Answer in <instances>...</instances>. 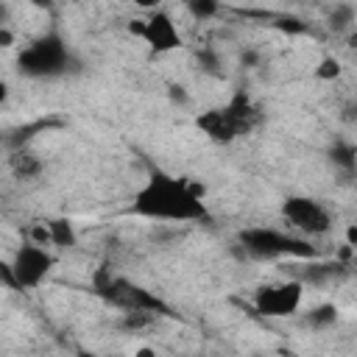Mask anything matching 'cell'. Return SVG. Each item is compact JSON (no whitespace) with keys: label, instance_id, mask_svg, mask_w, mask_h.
Wrapping results in <instances>:
<instances>
[{"label":"cell","instance_id":"7402d4cb","mask_svg":"<svg viewBox=\"0 0 357 357\" xmlns=\"http://www.w3.org/2000/svg\"><path fill=\"white\" fill-rule=\"evenodd\" d=\"M240 61H243L245 67H257V61H259V53H257V50H245V53L240 56Z\"/></svg>","mask_w":357,"mask_h":357},{"label":"cell","instance_id":"ac0fdd59","mask_svg":"<svg viewBox=\"0 0 357 357\" xmlns=\"http://www.w3.org/2000/svg\"><path fill=\"white\" fill-rule=\"evenodd\" d=\"M340 73H343V67H340V61H337L335 56H324V59L318 61V67H315V75H318L321 81H335Z\"/></svg>","mask_w":357,"mask_h":357},{"label":"cell","instance_id":"2e32d148","mask_svg":"<svg viewBox=\"0 0 357 357\" xmlns=\"http://www.w3.org/2000/svg\"><path fill=\"white\" fill-rule=\"evenodd\" d=\"M195 64L204 75H212V78H220L223 75V59L215 47H198L195 50Z\"/></svg>","mask_w":357,"mask_h":357},{"label":"cell","instance_id":"52a82bcc","mask_svg":"<svg viewBox=\"0 0 357 357\" xmlns=\"http://www.w3.org/2000/svg\"><path fill=\"white\" fill-rule=\"evenodd\" d=\"M151 53L156 56H165V53H173L184 45L181 39V31L176 25V20L162 11V8H153L151 14H145V28H142V36H139Z\"/></svg>","mask_w":357,"mask_h":357},{"label":"cell","instance_id":"d4e9b609","mask_svg":"<svg viewBox=\"0 0 357 357\" xmlns=\"http://www.w3.org/2000/svg\"><path fill=\"white\" fill-rule=\"evenodd\" d=\"M248 357H265V354H248Z\"/></svg>","mask_w":357,"mask_h":357},{"label":"cell","instance_id":"3957f363","mask_svg":"<svg viewBox=\"0 0 357 357\" xmlns=\"http://www.w3.org/2000/svg\"><path fill=\"white\" fill-rule=\"evenodd\" d=\"M73 67V53L59 31H45L17 53V70L25 78H59Z\"/></svg>","mask_w":357,"mask_h":357},{"label":"cell","instance_id":"4fadbf2b","mask_svg":"<svg viewBox=\"0 0 357 357\" xmlns=\"http://www.w3.org/2000/svg\"><path fill=\"white\" fill-rule=\"evenodd\" d=\"M45 229H47V237H50V245L56 248H75L78 243V231H75V223L64 215H56V218H47L42 220Z\"/></svg>","mask_w":357,"mask_h":357},{"label":"cell","instance_id":"ffe728a7","mask_svg":"<svg viewBox=\"0 0 357 357\" xmlns=\"http://www.w3.org/2000/svg\"><path fill=\"white\" fill-rule=\"evenodd\" d=\"M282 31H287V33H304L307 31V25L301 22V20H282V22H276Z\"/></svg>","mask_w":357,"mask_h":357},{"label":"cell","instance_id":"9c48e42d","mask_svg":"<svg viewBox=\"0 0 357 357\" xmlns=\"http://www.w3.org/2000/svg\"><path fill=\"white\" fill-rule=\"evenodd\" d=\"M195 126H198V131H201L206 139H212V142H218V145H229V142H234L237 137H243L240 128L234 126V120L229 117V112H226L223 106L204 109V112L195 117Z\"/></svg>","mask_w":357,"mask_h":357},{"label":"cell","instance_id":"d6986e66","mask_svg":"<svg viewBox=\"0 0 357 357\" xmlns=\"http://www.w3.org/2000/svg\"><path fill=\"white\" fill-rule=\"evenodd\" d=\"M167 95H170V100L178 103V106H187V100H190V95H187V89H184L181 84H173V86L167 89Z\"/></svg>","mask_w":357,"mask_h":357},{"label":"cell","instance_id":"5b68a950","mask_svg":"<svg viewBox=\"0 0 357 357\" xmlns=\"http://www.w3.org/2000/svg\"><path fill=\"white\" fill-rule=\"evenodd\" d=\"M279 215H282V223L287 226V231L307 237V240L324 237L335 226L332 209L312 195H287L279 206Z\"/></svg>","mask_w":357,"mask_h":357},{"label":"cell","instance_id":"7c38bea8","mask_svg":"<svg viewBox=\"0 0 357 357\" xmlns=\"http://www.w3.org/2000/svg\"><path fill=\"white\" fill-rule=\"evenodd\" d=\"M354 25H357V6H351V3H335L324 11V28L335 36L354 31Z\"/></svg>","mask_w":357,"mask_h":357},{"label":"cell","instance_id":"603a6c76","mask_svg":"<svg viewBox=\"0 0 357 357\" xmlns=\"http://www.w3.org/2000/svg\"><path fill=\"white\" fill-rule=\"evenodd\" d=\"M346 240H349V245H351V248H357V226H354V223L346 229Z\"/></svg>","mask_w":357,"mask_h":357},{"label":"cell","instance_id":"277c9868","mask_svg":"<svg viewBox=\"0 0 357 357\" xmlns=\"http://www.w3.org/2000/svg\"><path fill=\"white\" fill-rule=\"evenodd\" d=\"M53 268H56L53 251L47 245H39L33 240H25V243H20V248L14 251V257L0 268V273H3V282L8 287L36 290L53 273Z\"/></svg>","mask_w":357,"mask_h":357},{"label":"cell","instance_id":"5bb4252c","mask_svg":"<svg viewBox=\"0 0 357 357\" xmlns=\"http://www.w3.org/2000/svg\"><path fill=\"white\" fill-rule=\"evenodd\" d=\"M329 162L340 170V173H354L357 170V145L349 139H335L326 151Z\"/></svg>","mask_w":357,"mask_h":357},{"label":"cell","instance_id":"9a60e30c","mask_svg":"<svg viewBox=\"0 0 357 357\" xmlns=\"http://www.w3.org/2000/svg\"><path fill=\"white\" fill-rule=\"evenodd\" d=\"M337 318H340V315H337V307H335V304H315V307H310V310L301 312L304 326H307V329H315V332L335 326Z\"/></svg>","mask_w":357,"mask_h":357},{"label":"cell","instance_id":"6da1fadb","mask_svg":"<svg viewBox=\"0 0 357 357\" xmlns=\"http://www.w3.org/2000/svg\"><path fill=\"white\" fill-rule=\"evenodd\" d=\"M131 212L137 218L153 220L156 226H184L209 220L204 190L192 181L153 170L131 195Z\"/></svg>","mask_w":357,"mask_h":357},{"label":"cell","instance_id":"7a4b0ae2","mask_svg":"<svg viewBox=\"0 0 357 357\" xmlns=\"http://www.w3.org/2000/svg\"><path fill=\"white\" fill-rule=\"evenodd\" d=\"M237 248L248 259L259 262H301V259H315L318 248L312 240L298 237L287 229L276 226H245L237 231Z\"/></svg>","mask_w":357,"mask_h":357},{"label":"cell","instance_id":"44dd1931","mask_svg":"<svg viewBox=\"0 0 357 357\" xmlns=\"http://www.w3.org/2000/svg\"><path fill=\"white\" fill-rule=\"evenodd\" d=\"M14 45V33L8 25H0V47H11Z\"/></svg>","mask_w":357,"mask_h":357},{"label":"cell","instance_id":"ba28073f","mask_svg":"<svg viewBox=\"0 0 357 357\" xmlns=\"http://www.w3.org/2000/svg\"><path fill=\"white\" fill-rule=\"evenodd\" d=\"M290 279H298L304 287H324L332 282H340L346 276V262H326V259H301V262H284Z\"/></svg>","mask_w":357,"mask_h":357},{"label":"cell","instance_id":"30bf717a","mask_svg":"<svg viewBox=\"0 0 357 357\" xmlns=\"http://www.w3.org/2000/svg\"><path fill=\"white\" fill-rule=\"evenodd\" d=\"M223 109L229 112V117L234 120V126L240 128V134H243V137H245V134H251V131L259 126V120H262L259 106L254 103V98H251L245 89L231 92V98L223 103Z\"/></svg>","mask_w":357,"mask_h":357},{"label":"cell","instance_id":"e0dca14e","mask_svg":"<svg viewBox=\"0 0 357 357\" xmlns=\"http://www.w3.org/2000/svg\"><path fill=\"white\" fill-rule=\"evenodd\" d=\"M184 8H187V14H190L192 20H198V22L212 20V17L220 14V6H218L215 0H190Z\"/></svg>","mask_w":357,"mask_h":357},{"label":"cell","instance_id":"cb8c5ba5","mask_svg":"<svg viewBox=\"0 0 357 357\" xmlns=\"http://www.w3.org/2000/svg\"><path fill=\"white\" fill-rule=\"evenodd\" d=\"M134 357H156V351H153L151 346H139V349L134 351Z\"/></svg>","mask_w":357,"mask_h":357},{"label":"cell","instance_id":"8992f818","mask_svg":"<svg viewBox=\"0 0 357 357\" xmlns=\"http://www.w3.org/2000/svg\"><path fill=\"white\" fill-rule=\"evenodd\" d=\"M304 301V284L298 279H282V282H268L259 284L251 296V304L257 315L262 318H290L301 312Z\"/></svg>","mask_w":357,"mask_h":357},{"label":"cell","instance_id":"8fae6325","mask_svg":"<svg viewBox=\"0 0 357 357\" xmlns=\"http://www.w3.org/2000/svg\"><path fill=\"white\" fill-rule=\"evenodd\" d=\"M8 167H11V173H14V178H20V181H33V178H39L42 173H45V162H42V156H36L31 148H14L11 151V156H8Z\"/></svg>","mask_w":357,"mask_h":357}]
</instances>
